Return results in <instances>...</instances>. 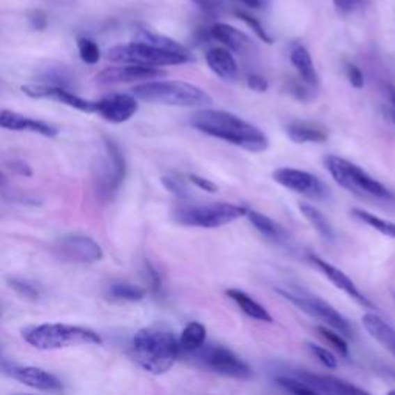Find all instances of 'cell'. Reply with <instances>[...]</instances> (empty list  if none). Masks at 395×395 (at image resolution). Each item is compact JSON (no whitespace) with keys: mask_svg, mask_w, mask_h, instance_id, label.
Here are the masks:
<instances>
[{"mask_svg":"<svg viewBox=\"0 0 395 395\" xmlns=\"http://www.w3.org/2000/svg\"><path fill=\"white\" fill-rule=\"evenodd\" d=\"M190 125L198 132L221 139L254 153L269 147V139L261 128L226 110L203 109L190 118Z\"/></svg>","mask_w":395,"mask_h":395,"instance_id":"obj_1","label":"cell"},{"mask_svg":"<svg viewBox=\"0 0 395 395\" xmlns=\"http://www.w3.org/2000/svg\"><path fill=\"white\" fill-rule=\"evenodd\" d=\"M132 354L142 369L161 375L173 368L181 355V349L173 332L157 327H146L134 335Z\"/></svg>","mask_w":395,"mask_h":395,"instance_id":"obj_2","label":"cell"},{"mask_svg":"<svg viewBox=\"0 0 395 395\" xmlns=\"http://www.w3.org/2000/svg\"><path fill=\"white\" fill-rule=\"evenodd\" d=\"M132 95L150 104L169 107H183V109H207L212 105V98L206 90L183 81H150L132 88Z\"/></svg>","mask_w":395,"mask_h":395,"instance_id":"obj_3","label":"cell"},{"mask_svg":"<svg viewBox=\"0 0 395 395\" xmlns=\"http://www.w3.org/2000/svg\"><path fill=\"white\" fill-rule=\"evenodd\" d=\"M325 165L327 171L335 179V183L343 189L354 193L360 198H373V199H394V193L389 189L372 178L368 171H364L357 164L348 160H343L340 156L329 155L325 157Z\"/></svg>","mask_w":395,"mask_h":395,"instance_id":"obj_4","label":"cell"},{"mask_svg":"<svg viewBox=\"0 0 395 395\" xmlns=\"http://www.w3.org/2000/svg\"><path fill=\"white\" fill-rule=\"evenodd\" d=\"M24 339L40 350H57L63 348L100 344L102 339L95 330L71 325H40L24 330Z\"/></svg>","mask_w":395,"mask_h":395,"instance_id":"obj_5","label":"cell"},{"mask_svg":"<svg viewBox=\"0 0 395 395\" xmlns=\"http://www.w3.org/2000/svg\"><path fill=\"white\" fill-rule=\"evenodd\" d=\"M247 207L232 203L185 204L173 212V219L181 226L198 229H218L246 217Z\"/></svg>","mask_w":395,"mask_h":395,"instance_id":"obj_6","label":"cell"},{"mask_svg":"<svg viewBox=\"0 0 395 395\" xmlns=\"http://www.w3.org/2000/svg\"><path fill=\"white\" fill-rule=\"evenodd\" d=\"M107 57H109L111 62L124 63V65H139L152 68L183 65V63L195 61V57H187L170 52H164V49L155 48L147 44H141V42H130V44L113 47L111 49H109Z\"/></svg>","mask_w":395,"mask_h":395,"instance_id":"obj_7","label":"cell"},{"mask_svg":"<svg viewBox=\"0 0 395 395\" xmlns=\"http://www.w3.org/2000/svg\"><path fill=\"white\" fill-rule=\"evenodd\" d=\"M105 153L104 160L100 162L99 175L96 179V193L102 201H110L116 195L121 184L125 179L127 164L125 157L122 155L119 146L111 139H105L104 142Z\"/></svg>","mask_w":395,"mask_h":395,"instance_id":"obj_8","label":"cell"},{"mask_svg":"<svg viewBox=\"0 0 395 395\" xmlns=\"http://www.w3.org/2000/svg\"><path fill=\"white\" fill-rule=\"evenodd\" d=\"M278 292L281 293L287 301H291L292 304H295L300 311H303L307 315H311V317L318 318L323 323H326V325L329 327H332L335 332L348 336V339H352V336H354V330H352L349 321L344 318L334 306L326 303L325 300L313 297V295H304V293H293V292L283 291V289H278Z\"/></svg>","mask_w":395,"mask_h":395,"instance_id":"obj_9","label":"cell"},{"mask_svg":"<svg viewBox=\"0 0 395 395\" xmlns=\"http://www.w3.org/2000/svg\"><path fill=\"white\" fill-rule=\"evenodd\" d=\"M193 360L201 363L204 368L210 369L221 375L233 377V378H247L252 375V369L249 364L241 360V358L224 346H207L190 354Z\"/></svg>","mask_w":395,"mask_h":395,"instance_id":"obj_10","label":"cell"},{"mask_svg":"<svg viewBox=\"0 0 395 395\" xmlns=\"http://www.w3.org/2000/svg\"><path fill=\"white\" fill-rule=\"evenodd\" d=\"M274 181L284 189L291 190L298 195L311 198L315 201H326L330 198V189L321 181L318 176H315L311 171L283 167L274 171Z\"/></svg>","mask_w":395,"mask_h":395,"instance_id":"obj_11","label":"cell"},{"mask_svg":"<svg viewBox=\"0 0 395 395\" xmlns=\"http://www.w3.org/2000/svg\"><path fill=\"white\" fill-rule=\"evenodd\" d=\"M56 252L63 261L70 263H96L104 258L102 247L85 235H67L56 244Z\"/></svg>","mask_w":395,"mask_h":395,"instance_id":"obj_12","label":"cell"},{"mask_svg":"<svg viewBox=\"0 0 395 395\" xmlns=\"http://www.w3.org/2000/svg\"><path fill=\"white\" fill-rule=\"evenodd\" d=\"M22 91L26 96L33 99H52L56 102L65 104L71 109H76L84 113H95L96 111V100H88L81 96H77L76 93L65 88L59 87H52V85H44V84H30L24 85Z\"/></svg>","mask_w":395,"mask_h":395,"instance_id":"obj_13","label":"cell"},{"mask_svg":"<svg viewBox=\"0 0 395 395\" xmlns=\"http://www.w3.org/2000/svg\"><path fill=\"white\" fill-rule=\"evenodd\" d=\"M138 99L127 93H118L96 100V114L111 124H122L132 119L138 111Z\"/></svg>","mask_w":395,"mask_h":395,"instance_id":"obj_14","label":"cell"},{"mask_svg":"<svg viewBox=\"0 0 395 395\" xmlns=\"http://www.w3.org/2000/svg\"><path fill=\"white\" fill-rule=\"evenodd\" d=\"M309 260H311V263L315 265V268H317L321 272V274L325 275L329 279V281L336 287V289L343 291L348 297H350L352 300L357 301V303L360 306H363L366 309H373V304L363 295L360 291H358V287L355 286V283L352 281V279L346 274H344L343 270H340L339 268H335V265L327 263L326 260H323V258H320L318 255H315V254H309Z\"/></svg>","mask_w":395,"mask_h":395,"instance_id":"obj_15","label":"cell"},{"mask_svg":"<svg viewBox=\"0 0 395 395\" xmlns=\"http://www.w3.org/2000/svg\"><path fill=\"white\" fill-rule=\"evenodd\" d=\"M297 377L301 383L312 387L321 395H371L368 391L352 385L346 380L336 378L332 375H320L312 372H298Z\"/></svg>","mask_w":395,"mask_h":395,"instance_id":"obj_16","label":"cell"},{"mask_svg":"<svg viewBox=\"0 0 395 395\" xmlns=\"http://www.w3.org/2000/svg\"><path fill=\"white\" fill-rule=\"evenodd\" d=\"M161 76H165V71L161 68L139 67V65H121L109 67L100 71L96 76L99 84H121L134 81H153Z\"/></svg>","mask_w":395,"mask_h":395,"instance_id":"obj_17","label":"cell"},{"mask_svg":"<svg viewBox=\"0 0 395 395\" xmlns=\"http://www.w3.org/2000/svg\"><path fill=\"white\" fill-rule=\"evenodd\" d=\"M0 128H6V130L13 132H31L45 136V138H54V136L59 134V130L54 125L26 118L24 114L11 110H0Z\"/></svg>","mask_w":395,"mask_h":395,"instance_id":"obj_18","label":"cell"},{"mask_svg":"<svg viewBox=\"0 0 395 395\" xmlns=\"http://www.w3.org/2000/svg\"><path fill=\"white\" fill-rule=\"evenodd\" d=\"M210 39L219 42L222 47L229 52H235L240 54H246L250 49H254V42L246 33H242L238 28H235L224 22H217L209 30Z\"/></svg>","mask_w":395,"mask_h":395,"instance_id":"obj_19","label":"cell"},{"mask_svg":"<svg viewBox=\"0 0 395 395\" xmlns=\"http://www.w3.org/2000/svg\"><path fill=\"white\" fill-rule=\"evenodd\" d=\"M11 375L17 380V382L24 383L25 386H30L33 389L39 391H61L62 383L53 373H49L40 368H34V366H22V368H13Z\"/></svg>","mask_w":395,"mask_h":395,"instance_id":"obj_20","label":"cell"},{"mask_svg":"<svg viewBox=\"0 0 395 395\" xmlns=\"http://www.w3.org/2000/svg\"><path fill=\"white\" fill-rule=\"evenodd\" d=\"M206 62L212 73L221 77L222 81L232 82L238 76V63L235 56L224 47H212L207 49Z\"/></svg>","mask_w":395,"mask_h":395,"instance_id":"obj_21","label":"cell"},{"mask_svg":"<svg viewBox=\"0 0 395 395\" xmlns=\"http://www.w3.org/2000/svg\"><path fill=\"white\" fill-rule=\"evenodd\" d=\"M286 134L295 144H323L329 138L325 125L307 121H292L286 125Z\"/></svg>","mask_w":395,"mask_h":395,"instance_id":"obj_22","label":"cell"},{"mask_svg":"<svg viewBox=\"0 0 395 395\" xmlns=\"http://www.w3.org/2000/svg\"><path fill=\"white\" fill-rule=\"evenodd\" d=\"M291 62L293 68L297 70V73L300 76L301 81L307 84L309 87H318L320 85V76L318 71L313 65L312 56L307 52V48L303 45H297L292 48L291 52Z\"/></svg>","mask_w":395,"mask_h":395,"instance_id":"obj_23","label":"cell"},{"mask_svg":"<svg viewBox=\"0 0 395 395\" xmlns=\"http://www.w3.org/2000/svg\"><path fill=\"white\" fill-rule=\"evenodd\" d=\"M363 326L373 340H377L395 357V329L391 325L375 313H366L363 315Z\"/></svg>","mask_w":395,"mask_h":395,"instance_id":"obj_24","label":"cell"},{"mask_svg":"<svg viewBox=\"0 0 395 395\" xmlns=\"http://www.w3.org/2000/svg\"><path fill=\"white\" fill-rule=\"evenodd\" d=\"M134 42H141V44L152 45L155 48L164 49V52H170V53H175V54L193 57L192 52L185 45L179 44V42H176L175 39L167 38V36L157 34V33L150 31V30H138V31H136Z\"/></svg>","mask_w":395,"mask_h":395,"instance_id":"obj_25","label":"cell"},{"mask_svg":"<svg viewBox=\"0 0 395 395\" xmlns=\"http://www.w3.org/2000/svg\"><path fill=\"white\" fill-rule=\"evenodd\" d=\"M226 295L233 300L241 311L247 315V317L254 318L256 321H264V323H274V318L269 313L265 307H263L258 301H255L252 297L240 289H227Z\"/></svg>","mask_w":395,"mask_h":395,"instance_id":"obj_26","label":"cell"},{"mask_svg":"<svg viewBox=\"0 0 395 395\" xmlns=\"http://www.w3.org/2000/svg\"><path fill=\"white\" fill-rule=\"evenodd\" d=\"M246 218L249 219L250 224H252L256 231L264 236V238H268L274 242H279V244L287 240V232L284 231V229L272 218L265 217L264 213L249 209L246 213Z\"/></svg>","mask_w":395,"mask_h":395,"instance_id":"obj_27","label":"cell"},{"mask_svg":"<svg viewBox=\"0 0 395 395\" xmlns=\"http://www.w3.org/2000/svg\"><path fill=\"white\" fill-rule=\"evenodd\" d=\"M298 209L301 213H303V217L309 221V224H311L315 231L318 232L321 238H325L326 241L335 240L334 227L329 222V219L325 217V213H323L320 209L307 203H300Z\"/></svg>","mask_w":395,"mask_h":395,"instance_id":"obj_28","label":"cell"},{"mask_svg":"<svg viewBox=\"0 0 395 395\" xmlns=\"http://www.w3.org/2000/svg\"><path fill=\"white\" fill-rule=\"evenodd\" d=\"M206 336H207V329L204 325H201L198 321H192L184 327L179 336V349L181 354H193L198 349H201L206 344Z\"/></svg>","mask_w":395,"mask_h":395,"instance_id":"obj_29","label":"cell"},{"mask_svg":"<svg viewBox=\"0 0 395 395\" xmlns=\"http://www.w3.org/2000/svg\"><path fill=\"white\" fill-rule=\"evenodd\" d=\"M350 215L355 219L364 222L366 226L372 227L373 231H377V232L383 233L386 236H389V238L395 240V222L386 221L383 218L377 217V215H373V213H371L368 210H363V209H352Z\"/></svg>","mask_w":395,"mask_h":395,"instance_id":"obj_30","label":"cell"},{"mask_svg":"<svg viewBox=\"0 0 395 395\" xmlns=\"http://www.w3.org/2000/svg\"><path fill=\"white\" fill-rule=\"evenodd\" d=\"M109 295L113 300H121V301H141L144 297H146V291L134 284L116 283L111 284Z\"/></svg>","mask_w":395,"mask_h":395,"instance_id":"obj_31","label":"cell"},{"mask_svg":"<svg viewBox=\"0 0 395 395\" xmlns=\"http://www.w3.org/2000/svg\"><path fill=\"white\" fill-rule=\"evenodd\" d=\"M40 79L44 85H52V87L70 90L71 76L68 75V71L65 68H49L40 76Z\"/></svg>","mask_w":395,"mask_h":395,"instance_id":"obj_32","label":"cell"},{"mask_svg":"<svg viewBox=\"0 0 395 395\" xmlns=\"http://www.w3.org/2000/svg\"><path fill=\"white\" fill-rule=\"evenodd\" d=\"M77 49L81 59L88 63V65H95L100 59V49L98 44L93 39L88 38H79L77 39Z\"/></svg>","mask_w":395,"mask_h":395,"instance_id":"obj_33","label":"cell"},{"mask_svg":"<svg viewBox=\"0 0 395 395\" xmlns=\"http://www.w3.org/2000/svg\"><path fill=\"white\" fill-rule=\"evenodd\" d=\"M235 14H236V17L241 19L242 22L246 24L250 28V30L255 33L256 38L260 39L261 42H264V44H269V45L274 44V38H272V36L268 31H265V28L261 25L260 20L254 17L252 14H249L246 11H236Z\"/></svg>","mask_w":395,"mask_h":395,"instance_id":"obj_34","label":"cell"},{"mask_svg":"<svg viewBox=\"0 0 395 395\" xmlns=\"http://www.w3.org/2000/svg\"><path fill=\"white\" fill-rule=\"evenodd\" d=\"M161 183L171 195H175L179 199H190L192 193L183 178H179L176 175H164L161 178Z\"/></svg>","mask_w":395,"mask_h":395,"instance_id":"obj_35","label":"cell"},{"mask_svg":"<svg viewBox=\"0 0 395 395\" xmlns=\"http://www.w3.org/2000/svg\"><path fill=\"white\" fill-rule=\"evenodd\" d=\"M318 332H320L323 339H325L330 344V346H334V349L339 352L341 357L349 355V346H348L346 340L343 339V335L327 329V326H318Z\"/></svg>","mask_w":395,"mask_h":395,"instance_id":"obj_36","label":"cell"},{"mask_svg":"<svg viewBox=\"0 0 395 395\" xmlns=\"http://www.w3.org/2000/svg\"><path fill=\"white\" fill-rule=\"evenodd\" d=\"M277 382H278L279 386L284 387V389L289 392L291 395H321L320 392L313 391L312 387H309L307 385L301 383L300 380H295V378L279 377Z\"/></svg>","mask_w":395,"mask_h":395,"instance_id":"obj_37","label":"cell"},{"mask_svg":"<svg viewBox=\"0 0 395 395\" xmlns=\"http://www.w3.org/2000/svg\"><path fill=\"white\" fill-rule=\"evenodd\" d=\"M287 91H289L291 96L298 100H303V102H307V100L312 99L313 96L312 87H309L301 79H292V81L287 82Z\"/></svg>","mask_w":395,"mask_h":395,"instance_id":"obj_38","label":"cell"},{"mask_svg":"<svg viewBox=\"0 0 395 395\" xmlns=\"http://www.w3.org/2000/svg\"><path fill=\"white\" fill-rule=\"evenodd\" d=\"M307 349L311 350L312 354L315 355V358H318V362L321 364H325L326 368L335 369L336 366H339V363H336L335 355L330 350L321 348V346H317V344H313V343H307Z\"/></svg>","mask_w":395,"mask_h":395,"instance_id":"obj_39","label":"cell"},{"mask_svg":"<svg viewBox=\"0 0 395 395\" xmlns=\"http://www.w3.org/2000/svg\"><path fill=\"white\" fill-rule=\"evenodd\" d=\"M246 84H247L249 90L256 91V93H265V91L269 90L268 79H265L261 75H258V73H250L246 77Z\"/></svg>","mask_w":395,"mask_h":395,"instance_id":"obj_40","label":"cell"},{"mask_svg":"<svg viewBox=\"0 0 395 395\" xmlns=\"http://www.w3.org/2000/svg\"><path fill=\"white\" fill-rule=\"evenodd\" d=\"M346 76L348 81L354 88H363L364 87V76L362 73V70L358 68L354 63H348L346 65Z\"/></svg>","mask_w":395,"mask_h":395,"instance_id":"obj_41","label":"cell"},{"mask_svg":"<svg viewBox=\"0 0 395 395\" xmlns=\"http://www.w3.org/2000/svg\"><path fill=\"white\" fill-rule=\"evenodd\" d=\"M28 20H30V25L36 31H44L48 26V16L42 10L31 11L30 16H28Z\"/></svg>","mask_w":395,"mask_h":395,"instance_id":"obj_42","label":"cell"},{"mask_svg":"<svg viewBox=\"0 0 395 395\" xmlns=\"http://www.w3.org/2000/svg\"><path fill=\"white\" fill-rule=\"evenodd\" d=\"M189 181L192 184H195L199 190H203V192H207V193H217L218 192V185L212 183L210 179H207V178H203V176H199V175H195V173H192L189 175Z\"/></svg>","mask_w":395,"mask_h":395,"instance_id":"obj_43","label":"cell"},{"mask_svg":"<svg viewBox=\"0 0 395 395\" xmlns=\"http://www.w3.org/2000/svg\"><path fill=\"white\" fill-rule=\"evenodd\" d=\"M366 0H334V5L339 13L350 14L364 5Z\"/></svg>","mask_w":395,"mask_h":395,"instance_id":"obj_44","label":"cell"},{"mask_svg":"<svg viewBox=\"0 0 395 395\" xmlns=\"http://www.w3.org/2000/svg\"><path fill=\"white\" fill-rule=\"evenodd\" d=\"M11 287L13 289H16L20 295H24V297H30V298H36L39 295V292L36 287L30 283H26V281H20V279H11Z\"/></svg>","mask_w":395,"mask_h":395,"instance_id":"obj_45","label":"cell"},{"mask_svg":"<svg viewBox=\"0 0 395 395\" xmlns=\"http://www.w3.org/2000/svg\"><path fill=\"white\" fill-rule=\"evenodd\" d=\"M201 11H204L206 14H210L215 16L219 11V0H192Z\"/></svg>","mask_w":395,"mask_h":395,"instance_id":"obj_46","label":"cell"},{"mask_svg":"<svg viewBox=\"0 0 395 395\" xmlns=\"http://www.w3.org/2000/svg\"><path fill=\"white\" fill-rule=\"evenodd\" d=\"M10 169L16 171V173L22 175V176H31V169L30 165H28L25 161H13L10 162Z\"/></svg>","mask_w":395,"mask_h":395,"instance_id":"obj_47","label":"cell"},{"mask_svg":"<svg viewBox=\"0 0 395 395\" xmlns=\"http://www.w3.org/2000/svg\"><path fill=\"white\" fill-rule=\"evenodd\" d=\"M147 275H148L150 287H152L153 292L160 291L161 289V278H160V275H157V272L150 264H147Z\"/></svg>","mask_w":395,"mask_h":395,"instance_id":"obj_48","label":"cell"},{"mask_svg":"<svg viewBox=\"0 0 395 395\" xmlns=\"http://www.w3.org/2000/svg\"><path fill=\"white\" fill-rule=\"evenodd\" d=\"M236 2H240L242 5L249 6V8H254V10H263L265 5H268V0H236Z\"/></svg>","mask_w":395,"mask_h":395,"instance_id":"obj_49","label":"cell"},{"mask_svg":"<svg viewBox=\"0 0 395 395\" xmlns=\"http://www.w3.org/2000/svg\"><path fill=\"white\" fill-rule=\"evenodd\" d=\"M382 111H383V116L387 121H391L392 124H395V109H392L391 105H385V107H382Z\"/></svg>","mask_w":395,"mask_h":395,"instance_id":"obj_50","label":"cell"},{"mask_svg":"<svg viewBox=\"0 0 395 395\" xmlns=\"http://www.w3.org/2000/svg\"><path fill=\"white\" fill-rule=\"evenodd\" d=\"M386 95H387V99H389L391 107H392V109H395V85H392V84L386 85Z\"/></svg>","mask_w":395,"mask_h":395,"instance_id":"obj_51","label":"cell"},{"mask_svg":"<svg viewBox=\"0 0 395 395\" xmlns=\"http://www.w3.org/2000/svg\"><path fill=\"white\" fill-rule=\"evenodd\" d=\"M3 184H5V175L0 173V187H2Z\"/></svg>","mask_w":395,"mask_h":395,"instance_id":"obj_52","label":"cell"},{"mask_svg":"<svg viewBox=\"0 0 395 395\" xmlns=\"http://www.w3.org/2000/svg\"><path fill=\"white\" fill-rule=\"evenodd\" d=\"M385 395H395V391H389V392L385 394Z\"/></svg>","mask_w":395,"mask_h":395,"instance_id":"obj_53","label":"cell"}]
</instances>
